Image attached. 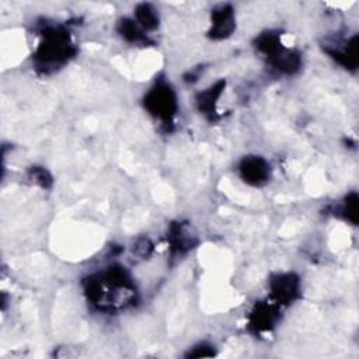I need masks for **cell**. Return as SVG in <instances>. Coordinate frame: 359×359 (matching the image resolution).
Listing matches in <instances>:
<instances>
[{
  "label": "cell",
  "instance_id": "cell-1",
  "mask_svg": "<svg viewBox=\"0 0 359 359\" xmlns=\"http://www.w3.org/2000/svg\"><path fill=\"white\" fill-rule=\"evenodd\" d=\"M73 44L69 34L59 27H47L43 33V41L37 48V65L48 72L64 65L73 55Z\"/></svg>",
  "mask_w": 359,
  "mask_h": 359
},
{
  "label": "cell",
  "instance_id": "cell-2",
  "mask_svg": "<svg viewBox=\"0 0 359 359\" xmlns=\"http://www.w3.org/2000/svg\"><path fill=\"white\" fill-rule=\"evenodd\" d=\"M145 108L163 125H173L177 114V99L170 85L157 82L145 96Z\"/></svg>",
  "mask_w": 359,
  "mask_h": 359
},
{
  "label": "cell",
  "instance_id": "cell-3",
  "mask_svg": "<svg viewBox=\"0 0 359 359\" xmlns=\"http://www.w3.org/2000/svg\"><path fill=\"white\" fill-rule=\"evenodd\" d=\"M299 279L295 274H279L269 282L272 299L276 304H290L299 296Z\"/></svg>",
  "mask_w": 359,
  "mask_h": 359
},
{
  "label": "cell",
  "instance_id": "cell-4",
  "mask_svg": "<svg viewBox=\"0 0 359 359\" xmlns=\"http://www.w3.org/2000/svg\"><path fill=\"white\" fill-rule=\"evenodd\" d=\"M241 178L250 185H262L268 181L271 174V167L265 159L260 156L244 157L239 166Z\"/></svg>",
  "mask_w": 359,
  "mask_h": 359
},
{
  "label": "cell",
  "instance_id": "cell-5",
  "mask_svg": "<svg viewBox=\"0 0 359 359\" xmlns=\"http://www.w3.org/2000/svg\"><path fill=\"white\" fill-rule=\"evenodd\" d=\"M234 13L229 5H222L212 12V29L209 31L213 40H223L234 30Z\"/></svg>",
  "mask_w": 359,
  "mask_h": 359
},
{
  "label": "cell",
  "instance_id": "cell-6",
  "mask_svg": "<svg viewBox=\"0 0 359 359\" xmlns=\"http://www.w3.org/2000/svg\"><path fill=\"white\" fill-rule=\"evenodd\" d=\"M337 47L327 48V52L344 68L356 69L358 66V37H352L344 44H335Z\"/></svg>",
  "mask_w": 359,
  "mask_h": 359
},
{
  "label": "cell",
  "instance_id": "cell-7",
  "mask_svg": "<svg viewBox=\"0 0 359 359\" xmlns=\"http://www.w3.org/2000/svg\"><path fill=\"white\" fill-rule=\"evenodd\" d=\"M278 320V310L275 306L269 303L258 304L251 316H250V325L254 327L258 332L269 330Z\"/></svg>",
  "mask_w": 359,
  "mask_h": 359
},
{
  "label": "cell",
  "instance_id": "cell-8",
  "mask_svg": "<svg viewBox=\"0 0 359 359\" xmlns=\"http://www.w3.org/2000/svg\"><path fill=\"white\" fill-rule=\"evenodd\" d=\"M225 86H226V83L223 80H220L198 94L197 106L202 114L209 115V117H213L216 114V104L225 90Z\"/></svg>",
  "mask_w": 359,
  "mask_h": 359
},
{
  "label": "cell",
  "instance_id": "cell-9",
  "mask_svg": "<svg viewBox=\"0 0 359 359\" xmlns=\"http://www.w3.org/2000/svg\"><path fill=\"white\" fill-rule=\"evenodd\" d=\"M135 22L146 33L153 31L159 26V15L150 5H139L135 12Z\"/></svg>",
  "mask_w": 359,
  "mask_h": 359
},
{
  "label": "cell",
  "instance_id": "cell-10",
  "mask_svg": "<svg viewBox=\"0 0 359 359\" xmlns=\"http://www.w3.org/2000/svg\"><path fill=\"white\" fill-rule=\"evenodd\" d=\"M121 36L128 41V43H132V44H148L149 43V38L146 36V33L138 26V23L135 20H122L120 23V27H118Z\"/></svg>",
  "mask_w": 359,
  "mask_h": 359
},
{
  "label": "cell",
  "instance_id": "cell-11",
  "mask_svg": "<svg viewBox=\"0 0 359 359\" xmlns=\"http://www.w3.org/2000/svg\"><path fill=\"white\" fill-rule=\"evenodd\" d=\"M170 243H171V248L176 253H184L190 248H192V239L188 233H185L183 230L181 226L173 227L171 229V236H170Z\"/></svg>",
  "mask_w": 359,
  "mask_h": 359
},
{
  "label": "cell",
  "instance_id": "cell-12",
  "mask_svg": "<svg viewBox=\"0 0 359 359\" xmlns=\"http://www.w3.org/2000/svg\"><path fill=\"white\" fill-rule=\"evenodd\" d=\"M341 215L351 223H356L358 216V197L356 194H351L345 198V202L341 208Z\"/></svg>",
  "mask_w": 359,
  "mask_h": 359
},
{
  "label": "cell",
  "instance_id": "cell-13",
  "mask_svg": "<svg viewBox=\"0 0 359 359\" xmlns=\"http://www.w3.org/2000/svg\"><path fill=\"white\" fill-rule=\"evenodd\" d=\"M33 176H34V180L37 183H40L43 187H47L48 185L47 183L51 181V177L48 176V173L45 170H34Z\"/></svg>",
  "mask_w": 359,
  "mask_h": 359
}]
</instances>
